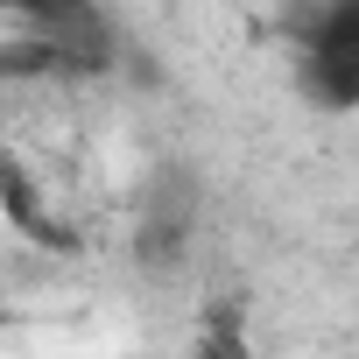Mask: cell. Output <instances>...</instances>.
Segmentation results:
<instances>
[{"instance_id":"1","label":"cell","mask_w":359,"mask_h":359,"mask_svg":"<svg viewBox=\"0 0 359 359\" xmlns=\"http://www.w3.org/2000/svg\"><path fill=\"white\" fill-rule=\"evenodd\" d=\"M15 15V64H43L50 78H106L120 64V29L99 0H8Z\"/></svg>"},{"instance_id":"2","label":"cell","mask_w":359,"mask_h":359,"mask_svg":"<svg viewBox=\"0 0 359 359\" xmlns=\"http://www.w3.org/2000/svg\"><path fill=\"white\" fill-rule=\"evenodd\" d=\"M296 92L317 113H359V0H317L296 22Z\"/></svg>"}]
</instances>
